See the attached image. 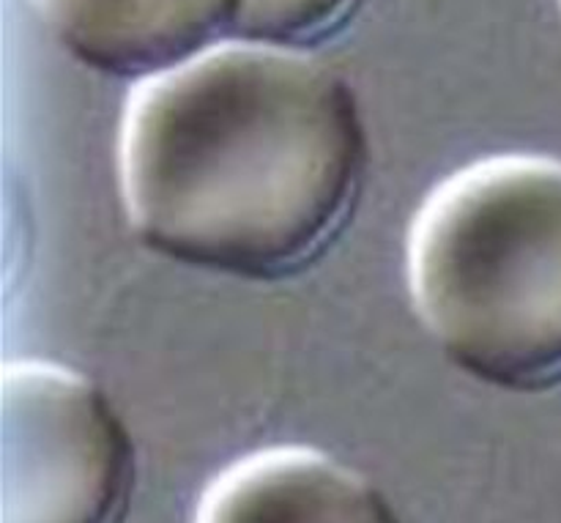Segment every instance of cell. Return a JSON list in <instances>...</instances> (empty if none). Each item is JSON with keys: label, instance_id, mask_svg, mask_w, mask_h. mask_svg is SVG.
<instances>
[{"label": "cell", "instance_id": "cell-1", "mask_svg": "<svg viewBox=\"0 0 561 523\" xmlns=\"http://www.w3.org/2000/svg\"><path fill=\"white\" fill-rule=\"evenodd\" d=\"M370 143L351 82L310 49L225 42L137 82L118 135L131 230L197 272H305L359 203Z\"/></svg>", "mask_w": 561, "mask_h": 523}, {"label": "cell", "instance_id": "cell-2", "mask_svg": "<svg viewBox=\"0 0 561 523\" xmlns=\"http://www.w3.org/2000/svg\"><path fill=\"white\" fill-rule=\"evenodd\" d=\"M411 302L460 373L504 393L561 387V162L488 157L444 179L405 247Z\"/></svg>", "mask_w": 561, "mask_h": 523}, {"label": "cell", "instance_id": "cell-3", "mask_svg": "<svg viewBox=\"0 0 561 523\" xmlns=\"http://www.w3.org/2000/svg\"><path fill=\"white\" fill-rule=\"evenodd\" d=\"M135 442L96 382L44 360L0 373V523H124Z\"/></svg>", "mask_w": 561, "mask_h": 523}, {"label": "cell", "instance_id": "cell-4", "mask_svg": "<svg viewBox=\"0 0 561 523\" xmlns=\"http://www.w3.org/2000/svg\"><path fill=\"white\" fill-rule=\"evenodd\" d=\"M192 523H400L381 488L305 444L255 450L206 486Z\"/></svg>", "mask_w": 561, "mask_h": 523}, {"label": "cell", "instance_id": "cell-5", "mask_svg": "<svg viewBox=\"0 0 561 523\" xmlns=\"http://www.w3.org/2000/svg\"><path fill=\"white\" fill-rule=\"evenodd\" d=\"M55 42L85 69L142 82L173 69L151 0H31Z\"/></svg>", "mask_w": 561, "mask_h": 523}, {"label": "cell", "instance_id": "cell-6", "mask_svg": "<svg viewBox=\"0 0 561 523\" xmlns=\"http://www.w3.org/2000/svg\"><path fill=\"white\" fill-rule=\"evenodd\" d=\"M362 0H244L236 42L312 49L337 36Z\"/></svg>", "mask_w": 561, "mask_h": 523}]
</instances>
